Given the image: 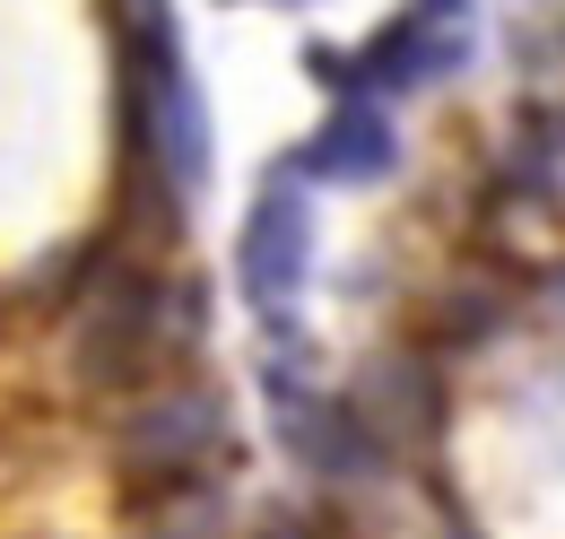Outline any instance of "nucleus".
Here are the masks:
<instances>
[{"instance_id":"obj_1","label":"nucleus","mask_w":565,"mask_h":539,"mask_svg":"<svg viewBox=\"0 0 565 539\" xmlns=\"http://www.w3.org/2000/svg\"><path fill=\"white\" fill-rule=\"evenodd\" d=\"M305 262H313V218H305V201L287 183H270L253 201V218H244V296L279 314L296 296V278H305Z\"/></svg>"},{"instance_id":"obj_2","label":"nucleus","mask_w":565,"mask_h":539,"mask_svg":"<svg viewBox=\"0 0 565 539\" xmlns=\"http://www.w3.org/2000/svg\"><path fill=\"white\" fill-rule=\"evenodd\" d=\"M296 166L322 175V183H365V175L392 166V123H383L374 105H340V114L313 131V148H305Z\"/></svg>"}]
</instances>
